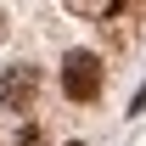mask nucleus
<instances>
[{
  "label": "nucleus",
  "instance_id": "obj_1",
  "mask_svg": "<svg viewBox=\"0 0 146 146\" xmlns=\"http://www.w3.org/2000/svg\"><path fill=\"white\" fill-rule=\"evenodd\" d=\"M62 96H73V101H96L101 96V56L96 51H68L62 56Z\"/></svg>",
  "mask_w": 146,
  "mask_h": 146
},
{
  "label": "nucleus",
  "instance_id": "obj_2",
  "mask_svg": "<svg viewBox=\"0 0 146 146\" xmlns=\"http://www.w3.org/2000/svg\"><path fill=\"white\" fill-rule=\"evenodd\" d=\"M34 90H39V68H34V62H11V68L0 73V107L28 112V107H34Z\"/></svg>",
  "mask_w": 146,
  "mask_h": 146
},
{
  "label": "nucleus",
  "instance_id": "obj_3",
  "mask_svg": "<svg viewBox=\"0 0 146 146\" xmlns=\"http://www.w3.org/2000/svg\"><path fill=\"white\" fill-rule=\"evenodd\" d=\"M11 146H39V129L28 124V129H23V135H17V141H11Z\"/></svg>",
  "mask_w": 146,
  "mask_h": 146
},
{
  "label": "nucleus",
  "instance_id": "obj_4",
  "mask_svg": "<svg viewBox=\"0 0 146 146\" xmlns=\"http://www.w3.org/2000/svg\"><path fill=\"white\" fill-rule=\"evenodd\" d=\"M68 146H84V141H68Z\"/></svg>",
  "mask_w": 146,
  "mask_h": 146
}]
</instances>
